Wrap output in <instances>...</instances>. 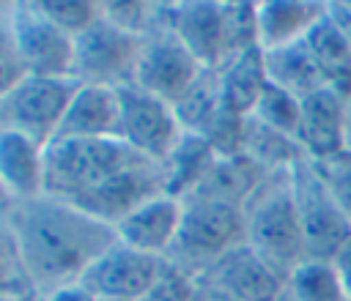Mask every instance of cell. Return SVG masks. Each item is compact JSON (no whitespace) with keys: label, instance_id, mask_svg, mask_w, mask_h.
<instances>
[{"label":"cell","instance_id":"2","mask_svg":"<svg viewBox=\"0 0 351 301\" xmlns=\"http://www.w3.org/2000/svg\"><path fill=\"white\" fill-rule=\"evenodd\" d=\"M241 213L244 244L288 279L307 260L291 170L266 172L241 202Z\"/></svg>","mask_w":351,"mask_h":301},{"label":"cell","instance_id":"37","mask_svg":"<svg viewBox=\"0 0 351 301\" xmlns=\"http://www.w3.org/2000/svg\"><path fill=\"white\" fill-rule=\"evenodd\" d=\"M8 205H11V197H8V194H5V189L0 186V216L5 213V208H8Z\"/></svg>","mask_w":351,"mask_h":301},{"label":"cell","instance_id":"23","mask_svg":"<svg viewBox=\"0 0 351 301\" xmlns=\"http://www.w3.org/2000/svg\"><path fill=\"white\" fill-rule=\"evenodd\" d=\"M241 156H247L255 167L263 172L291 170L296 161L307 159L296 140L258 123L255 118L244 120V137H241Z\"/></svg>","mask_w":351,"mask_h":301},{"label":"cell","instance_id":"3","mask_svg":"<svg viewBox=\"0 0 351 301\" xmlns=\"http://www.w3.org/2000/svg\"><path fill=\"white\" fill-rule=\"evenodd\" d=\"M181 200L184 216L167 263L184 276L197 279L222 254L244 244V213L241 205L208 194H186Z\"/></svg>","mask_w":351,"mask_h":301},{"label":"cell","instance_id":"35","mask_svg":"<svg viewBox=\"0 0 351 301\" xmlns=\"http://www.w3.org/2000/svg\"><path fill=\"white\" fill-rule=\"evenodd\" d=\"M329 5L335 11V16L340 19V25L346 27V33L351 36V3H329Z\"/></svg>","mask_w":351,"mask_h":301},{"label":"cell","instance_id":"32","mask_svg":"<svg viewBox=\"0 0 351 301\" xmlns=\"http://www.w3.org/2000/svg\"><path fill=\"white\" fill-rule=\"evenodd\" d=\"M332 265H335V271H337V279H340V285H343V290H346V298L351 301V241L329 260Z\"/></svg>","mask_w":351,"mask_h":301},{"label":"cell","instance_id":"25","mask_svg":"<svg viewBox=\"0 0 351 301\" xmlns=\"http://www.w3.org/2000/svg\"><path fill=\"white\" fill-rule=\"evenodd\" d=\"M250 118H255L258 123H263V126H269V129L296 140L299 137V118H302V99H296L288 90H282V88L269 82V88L263 90V96L255 104Z\"/></svg>","mask_w":351,"mask_h":301},{"label":"cell","instance_id":"22","mask_svg":"<svg viewBox=\"0 0 351 301\" xmlns=\"http://www.w3.org/2000/svg\"><path fill=\"white\" fill-rule=\"evenodd\" d=\"M263 63H266V77L271 85L288 90L296 99H304L315 90L324 88V79L310 57V49L304 41L288 44V47H277V49H266L263 52Z\"/></svg>","mask_w":351,"mask_h":301},{"label":"cell","instance_id":"24","mask_svg":"<svg viewBox=\"0 0 351 301\" xmlns=\"http://www.w3.org/2000/svg\"><path fill=\"white\" fill-rule=\"evenodd\" d=\"M285 296L291 301H348L329 260H304L285 279Z\"/></svg>","mask_w":351,"mask_h":301},{"label":"cell","instance_id":"30","mask_svg":"<svg viewBox=\"0 0 351 301\" xmlns=\"http://www.w3.org/2000/svg\"><path fill=\"white\" fill-rule=\"evenodd\" d=\"M159 8H162V3H143V0H134V3H118V0L101 3V14L112 25H118V27L134 33V36H145L151 30V25L159 16Z\"/></svg>","mask_w":351,"mask_h":301},{"label":"cell","instance_id":"20","mask_svg":"<svg viewBox=\"0 0 351 301\" xmlns=\"http://www.w3.org/2000/svg\"><path fill=\"white\" fill-rule=\"evenodd\" d=\"M326 8L329 3H304V0L258 3V47L266 52L304 41L310 27L326 14Z\"/></svg>","mask_w":351,"mask_h":301},{"label":"cell","instance_id":"9","mask_svg":"<svg viewBox=\"0 0 351 301\" xmlns=\"http://www.w3.org/2000/svg\"><path fill=\"white\" fill-rule=\"evenodd\" d=\"M118 96H121L118 140H123L140 156L165 164L186 134L173 104L145 93L137 85L118 88Z\"/></svg>","mask_w":351,"mask_h":301},{"label":"cell","instance_id":"15","mask_svg":"<svg viewBox=\"0 0 351 301\" xmlns=\"http://www.w3.org/2000/svg\"><path fill=\"white\" fill-rule=\"evenodd\" d=\"M165 14L181 44L200 60L203 68H219L225 63V14L222 3L189 0L165 3Z\"/></svg>","mask_w":351,"mask_h":301},{"label":"cell","instance_id":"17","mask_svg":"<svg viewBox=\"0 0 351 301\" xmlns=\"http://www.w3.org/2000/svg\"><path fill=\"white\" fill-rule=\"evenodd\" d=\"M121 96L118 88L82 85L71 96L55 140H107L118 137Z\"/></svg>","mask_w":351,"mask_h":301},{"label":"cell","instance_id":"19","mask_svg":"<svg viewBox=\"0 0 351 301\" xmlns=\"http://www.w3.org/2000/svg\"><path fill=\"white\" fill-rule=\"evenodd\" d=\"M44 148L25 134L0 129V186L11 200L44 194Z\"/></svg>","mask_w":351,"mask_h":301},{"label":"cell","instance_id":"29","mask_svg":"<svg viewBox=\"0 0 351 301\" xmlns=\"http://www.w3.org/2000/svg\"><path fill=\"white\" fill-rule=\"evenodd\" d=\"M313 167L321 175V181L326 183V189L335 197V202L340 205V211L351 222V148H346L343 153H337L332 159L313 161Z\"/></svg>","mask_w":351,"mask_h":301},{"label":"cell","instance_id":"28","mask_svg":"<svg viewBox=\"0 0 351 301\" xmlns=\"http://www.w3.org/2000/svg\"><path fill=\"white\" fill-rule=\"evenodd\" d=\"M14 3L0 0V96L8 93L22 77V60H19V49H16V36H14Z\"/></svg>","mask_w":351,"mask_h":301},{"label":"cell","instance_id":"33","mask_svg":"<svg viewBox=\"0 0 351 301\" xmlns=\"http://www.w3.org/2000/svg\"><path fill=\"white\" fill-rule=\"evenodd\" d=\"M44 301H96V298L88 296L80 285H69V287H60V290L44 296Z\"/></svg>","mask_w":351,"mask_h":301},{"label":"cell","instance_id":"12","mask_svg":"<svg viewBox=\"0 0 351 301\" xmlns=\"http://www.w3.org/2000/svg\"><path fill=\"white\" fill-rule=\"evenodd\" d=\"M162 192H170L167 167L159 161L143 159L69 202H74L88 216L115 227L123 216H129L134 208H140L143 202H148Z\"/></svg>","mask_w":351,"mask_h":301},{"label":"cell","instance_id":"13","mask_svg":"<svg viewBox=\"0 0 351 301\" xmlns=\"http://www.w3.org/2000/svg\"><path fill=\"white\" fill-rule=\"evenodd\" d=\"M197 279L236 301H280L285 296V279L247 244L222 254Z\"/></svg>","mask_w":351,"mask_h":301},{"label":"cell","instance_id":"18","mask_svg":"<svg viewBox=\"0 0 351 301\" xmlns=\"http://www.w3.org/2000/svg\"><path fill=\"white\" fill-rule=\"evenodd\" d=\"M310 57L324 79V88L340 99H351V36L335 16L332 5L304 36Z\"/></svg>","mask_w":351,"mask_h":301},{"label":"cell","instance_id":"11","mask_svg":"<svg viewBox=\"0 0 351 301\" xmlns=\"http://www.w3.org/2000/svg\"><path fill=\"white\" fill-rule=\"evenodd\" d=\"M14 36L25 74L74 77V36L60 30L38 5V0H16Z\"/></svg>","mask_w":351,"mask_h":301},{"label":"cell","instance_id":"34","mask_svg":"<svg viewBox=\"0 0 351 301\" xmlns=\"http://www.w3.org/2000/svg\"><path fill=\"white\" fill-rule=\"evenodd\" d=\"M192 285H195L192 301H236V298H230V296L214 290L211 285H206V282H200V279H192Z\"/></svg>","mask_w":351,"mask_h":301},{"label":"cell","instance_id":"40","mask_svg":"<svg viewBox=\"0 0 351 301\" xmlns=\"http://www.w3.org/2000/svg\"><path fill=\"white\" fill-rule=\"evenodd\" d=\"M280 301H291V298H288V296H282V298H280Z\"/></svg>","mask_w":351,"mask_h":301},{"label":"cell","instance_id":"38","mask_svg":"<svg viewBox=\"0 0 351 301\" xmlns=\"http://www.w3.org/2000/svg\"><path fill=\"white\" fill-rule=\"evenodd\" d=\"M0 301H27V298H19V296H0Z\"/></svg>","mask_w":351,"mask_h":301},{"label":"cell","instance_id":"7","mask_svg":"<svg viewBox=\"0 0 351 301\" xmlns=\"http://www.w3.org/2000/svg\"><path fill=\"white\" fill-rule=\"evenodd\" d=\"M143 36L112 25L104 14L74 38V79L82 85H134Z\"/></svg>","mask_w":351,"mask_h":301},{"label":"cell","instance_id":"16","mask_svg":"<svg viewBox=\"0 0 351 301\" xmlns=\"http://www.w3.org/2000/svg\"><path fill=\"white\" fill-rule=\"evenodd\" d=\"M299 145L310 161H324L348 148L346 142V99L321 88L302 99Z\"/></svg>","mask_w":351,"mask_h":301},{"label":"cell","instance_id":"14","mask_svg":"<svg viewBox=\"0 0 351 301\" xmlns=\"http://www.w3.org/2000/svg\"><path fill=\"white\" fill-rule=\"evenodd\" d=\"M181 216H184V200L170 192H162L148 202H143L140 208H134L129 216H123L115 224V238L137 252L167 260V252L181 227Z\"/></svg>","mask_w":351,"mask_h":301},{"label":"cell","instance_id":"36","mask_svg":"<svg viewBox=\"0 0 351 301\" xmlns=\"http://www.w3.org/2000/svg\"><path fill=\"white\" fill-rule=\"evenodd\" d=\"M346 142L351 148V99H346Z\"/></svg>","mask_w":351,"mask_h":301},{"label":"cell","instance_id":"21","mask_svg":"<svg viewBox=\"0 0 351 301\" xmlns=\"http://www.w3.org/2000/svg\"><path fill=\"white\" fill-rule=\"evenodd\" d=\"M217 77H219V93H222L225 107L241 118H250L263 90L269 88L263 49L252 47V49L239 52L236 57H230L228 63L217 68Z\"/></svg>","mask_w":351,"mask_h":301},{"label":"cell","instance_id":"4","mask_svg":"<svg viewBox=\"0 0 351 301\" xmlns=\"http://www.w3.org/2000/svg\"><path fill=\"white\" fill-rule=\"evenodd\" d=\"M143 159L118 137L52 140L44 148V194L74 200Z\"/></svg>","mask_w":351,"mask_h":301},{"label":"cell","instance_id":"8","mask_svg":"<svg viewBox=\"0 0 351 301\" xmlns=\"http://www.w3.org/2000/svg\"><path fill=\"white\" fill-rule=\"evenodd\" d=\"M291 178L307 260H332L351 241V222L329 194L310 159L296 161L291 167Z\"/></svg>","mask_w":351,"mask_h":301},{"label":"cell","instance_id":"10","mask_svg":"<svg viewBox=\"0 0 351 301\" xmlns=\"http://www.w3.org/2000/svg\"><path fill=\"white\" fill-rule=\"evenodd\" d=\"M167 271L170 263L165 257L115 241L85 268L77 285L96 301H140Z\"/></svg>","mask_w":351,"mask_h":301},{"label":"cell","instance_id":"39","mask_svg":"<svg viewBox=\"0 0 351 301\" xmlns=\"http://www.w3.org/2000/svg\"><path fill=\"white\" fill-rule=\"evenodd\" d=\"M27 301H44V298H41V296H30Z\"/></svg>","mask_w":351,"mask_h":301},{"label":"cell","instance_id":"6","mask_svg":"<svg viewBox=\"0 0 351 301\" xmlns=\"http://www.w3.org/2000/svg\"><path fill=\"white\" fill-rule=\"evenodd\" d=\"M203 71L206 68L200 66V60L181 44L176 30L170 27L162 3L156 22L143 36V52L137 60L134 85L176 107L186 96V90L200 79Z\"/></svg>","mask_w":351,"mask_h":301},{"label":"cell","instance_id":"31","mask_svg":"<svg viewBox=\"0 0 351 301\" xmlns=\"http://www.w3.org/2000/svg\"><path fill=\"white\" fill-rule=\"evenodd\" d=\"M195 285L189 276H184L181 271H176L170 265V271L140 298V301H192Z\"/></svg>","mask_w":351,"mask_h":301},{"label":"cell","instance_id":"27","mask_svg":"<svg viewBox=\"0 0 351 301\" xmlns=\"http://www.w3.org/2000/svg\"><path fill=\"white\" fill-rule=\"evenodd\" d=\"M38 5L60 30H66L74 38L101 16L99 0H38Z\"/></svg>","mask_w":351,"mask_h":301},{"label":"cell","instance_id":"5","mask_svg":"<svg viewBox=\"0 0 351 301\" xmlns=\"http://www.w3.org/2000/svg\"><path fill=\"white\" fill-rule=\"evenodd\" d=\"M77 88L80 82L74 77L25 74L8 93L0 96V129L49 145Z\"/></svg>","mask_w":351,"mask_h":301},{"label":"cell","instance_id":"1","mask_svg":"<svg viewBox=\"0 0 351 301\" xmlns=\"http://www.w3.org/2000/svg\"><path fill=\"white\" fill-rule=\"evenodd\" d=\"M3 219L16 241L30 287L41 298L77 285L85 268L118 241L112 224L52 194L11 200Z\"/></svg>","mask_w":351,"mask_h":301},{"label":"cell","instance_id":"26","mask_svg":"<svg viewBox=\"0 0 351 301\" xmlns=\"http://www.w3.org/2000/svg\"><path fill=\"white\" fill-rule=\"evenodd\" d=\"M0 296H19V298L36 296L30 287V279L25 274L16 241L3 216H0Z\"/></svg>","mask_w":351,"mask_h":301}]
</instances>
